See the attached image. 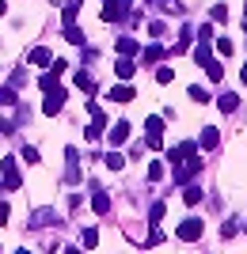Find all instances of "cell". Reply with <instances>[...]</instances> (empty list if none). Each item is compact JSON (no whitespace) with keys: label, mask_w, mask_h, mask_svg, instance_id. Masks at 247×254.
<instances>
[{"label":"cell","mask_w":247,"mask_h":254,"mask_svg":"<svg viewBox=\"0 0 247 254\" xmlns=\"http://www.w3.org/2000/svg\"><path fill=\"white\" fill-rule=\"evenodd\" d=\"M0 179H4V190H19L23 186V175L15 167V159H0Z\"/></svg>","instance_id":"6da1fadb"},{"label":"cell","mask_w":247,"mask_h":254,"mask_svg":"<svg viewBox=\"0 0 247 254\" xmlns=\"http://www.w3.org/2000/svg\"><path fill=\"white\" fill-rule=\"evenodd\" d=\"M65 99H69V91H65V87H57V91H46V99H42V114H46V118H57V114H61V106H65Z\"/></svg>","instance_id":"7a4b0ae2"},{"label":"cell","mask_w":247,"mask_h":254,"mask_svg":"<svg viewBox=\"0 0 247 254\" xmlns=\"http://www.w3.org/2000/svg\"><path fill=\"white\" fill-rule=\"evenodd\" d=\"M175 235H179V239H186V243L202 239V220H198V216H186V220L175 228Z\"/></svg>","instance_id":"3957f363"},{"label":"cell","mask_w":247,"mask_h":254,"mask_svg":"<svg viewBox=\"0 0 247 254\" xmlns=\"http://www.w3.org/2000/svg\"><path fill=\"white\" fill-rule=\"evenodd\" d=\"M107 140H110V148H122V144L129 140V122H114L110 133H107Z\"/></svg>","instance_id":"277c9868"},{"label":"cell","mask_w":247,"mask_h":254,"mask_svg":"<svg viewBox=\"0 0 247 254\" xmlns=\"http://www.w3.org/2000/svg\"><path fill=\"white\" fill-rule=\"evenodd\" d=\"M103 4H107V8H103V19H107V23L122 19V15L129 11V4H126V0H103Z\"/></svg>","instance_id":"5b68a950"},{"label":"cell","mask_w":247,"mask_h":254,"mask_svg":"<svg viewBox=\"0 0 247 254\" xmlns=\"http://www.w3.org/2000/svg\"><path fill=\"white\" fill-rule=\"evenodd\" d=\"M27 61H31V64H38V68H50V61H54V53L46 50V46H34V50L27 53Z\"/></svg>","instance_id":"8992f818"},{"label":"cell","mask_w":247,"mask_h":254,"mask_svg":"<svg viewBox=\"0 0 247 254\" xmlns=\"http://www.w3.org/2000/svg\"><path fill=\"white\" fill-rule=\"evenodd\" d=\"M54 220H57L54 209H38V212H31V216H27V224H31V228H46V224H54Z\"/></svg>","instance_id":"52a82bcc"},{"label":"cell","mask_w":247,"mask_h":254,"mask_svg":"<svg viewBox=\"0 0 247 254\" xmlns=\"http://www.w3.org/2000/svg\"><path fill=\"white\" fill-rule=\"evenodd\" d=\"M133 99V87H129V80H122L114 91H110V103H129Z\"/></svg>","instance_id":"ba28073f"},{"label":"cell","mask_w":247,"mask_h":254,"mask_svg":"<svg viewBox=\"0 0 247 254\" xmlns=\"http://www.w3.org/2000/svg\"><path fill=\"white\" fill-rule=\"evenodd\" d=\"M38 87H42V91H57V87H65V84H61V76H57L54 68H50V72H46L42 80H38Z\"/></svg>","instance_id":"9c48e42d"},{"label":"cell","mask_w":247,"mask_h":254,"mask_svg":"<svg viewBox=\"0 0 247 254\" xmlns=\"http://www.w3.org/2000/svg\"><path fill=\"white\" fill-rule=\"evenodd\" d=\"M65 42H73V46H84V31H80V27H73V23H65Z\"/></svg>","instance_id":"30bf717a"},{"label":"cell","mask_w":247,"mask_h":254,"mask_svg":"<svg viewBox=\"0 0 247 254\" xmlns=\"http://www.w3.org/2000/svg\"><path fill=\"white\" fill-rule=\"evenodd\" d=\"M76 87H80V91H87V99L95 95V80H91L87 72H76Z\"/></svg>","instance_id":"8fae6325"},{"label":"cell","mask_w":247,"mask_h":254,"mask_svg":"<svg viewBox=\"0 0 247 254\" xmlns=\"http://www.w3.org/2000/svg\"><path fill=\"white\" fill-rule=\"evenodd\" d=\"M202 68H205V76H209L213 84H217V80H221V76H225V68H221V61H213V57H209V61H205Z\"/></svg>","instance_id":"7c38bea8"},{"label":"cell","mask_w":247,"mask_h":254,"mask_svg":"<svg viewBox=\"0 0 247 254\" xmlns=\"http://www.w3.org/2000/svg\"><path fill=\"white\" fill-rule=\"evenodd\" d=\"M91 209H95L99 216H103V212H110V197H107V193H91Z\"/></svg>","instance_id":"4fadbf2b"},{"label":"cell","mask_w":247,"mask_h":254,"mask_svg":"<svg viewBox=\"0 0 247 254\" xmlns=\"http://www.w3.org/2000/svg\"><path fill=\"white\" fill-rule=\"evenodd\" d=\"M133 72H137V68H133V61H118V68H114V76H118V80H133Z\"/></svg>","instance_id":"5bb4252c"},{"label":"cell","mask_w":247,"mask_h":254,"mask_svg":"<svg viewBox=\"0 0 247 254\" xmlns=\"http://www.w3.org/2000/svg\"><path fill=\"white\" fill-rule=\"evenodd\" d=\"M114 46H118V57H122V53H126V57H133V53H137V42H133V38H118Z\"/></svg>","instance_id":"9a60e30c"},{"label":"cell","mask_w":247,"mask_h":254,"mask_svg":"<svg viewBox=\"0 0 247 254\" xmlns=\"http://www.w3.org/2000/svg\"><path fill=\"white\" fill-rule=\"evenodd\" d=\"M217 140H221V137H217V129H213V126L202 129V148H217Z\"/></svg>","instance_id":"2e32d148"},{"label":"cell","mask_w":247,"mask_h":254,"mask_svg":"<svg viewBox=\"0 0 247 254\" xmlns=\"http://www.w3.org/2000/svg\"><path fill=\"white\" fill-rule=\"evenodd\" d=\"M156 61H164V46H149L145 50V64H156Z\"/></svg>","instance_id":"e0dca14e"},{"label":"cell","mask_w":247,"mask_h":254,"mask_svg":"<svg viewBox=\"0 0 247 254\" xmlns=\"http://www.w3.org/2000/svg\"><path fill=\"white\" fill-rule=\"evenodd\" d=\"M209 57H213V50H209V42H202V46H198V50H194V61H198V64H205V61H209Z\"/></svg>","instance_id":"ac0fdd59"},{"label":"cell","mask_w":247,"mask_h":254,"mask_svg":"<svg viewBox=\"0 0 247 254\" xmlns=\"http://www.w3.org/2000/svg\"><path fill=\"white\" fill-rule=\"evenodd\" d=\"M0 106H15V87H0Z\"/></svg>","instance_id":"d6986e66"},{"label":"cell","mask_w":247,"mask_h":254,"mask_svg":"<svg viewBox=\"0 0 247 254\" xmlns=\"http://www.w3.org/2000/svg\"><path fill=\"white\" fill-rule=\"evenodd\" d=\"M145 133H164V118L149 114V122H145Z\"/></svg>","instance_id":"ffe728a7"},{"label":"cell","mask_w":247,"mask_h":254,"mask_svg":"<svg viewBox=\"0 0 247 254\" xmlns=\"http://www.w3.org/2000/svg\"><path fill=\"white\" fill-rule=\"evenodd\" d=\"M183 201L186 205H198V201H202V190H198V186H186V190H183Z\"/></svg>","instance_id":"44dd1931"},{"label":"cell","mask_w":247,"mask_h":254,"mask_svg":"<svg viewBox=\"0 0 247 254\" xmlns=\"http://www.w3.org/2000/svg\"><path fill=\"white\" fill-rule=\"evenodd\" d=\"M217 106H221L225 114H232V110L240 106V99H236V95H221V103H217Z\"/></svg>","instance_id":"7402d4cb"},{"label":"cell","mask_w":247,"mask_h":254,"mask_svg":"<svg viewBox=\"0 0 247 254\" xmlns=\"http://www.w3.org/2000/svg\"><path fill=\"white\" fill-rule=\"evenodd\" d=\"M145 144H149L152 152H160L164 148V137H160V133H145Z\"/></svg>","instance_id":"603a6c76"},{"label":"cell","mask_w":247,"mask_h":254,"mask_svg":"<svg viewBox=\"0 0 247 254\" xmlns=\"http://www.w3.org/2000/svg\"><path fill=\"white\" fill-rule=\"evenodd\" d=\"M156 80H160V84H171V80H175V72L167 68V64H160V68H156Z\"/></svg>","instance_id":"cb8c5ba5"},{"label":"cell","mask_w":247,"mask_h":254,"mask_svg":"<svg viewBox=\"0 0 247 254\" xmlns=\"http://www.w3.org/2000/svg\"><path fill=\"white\" fill-rule=\"evenodd\" d=\"M65 182H69V186H73V182H80V167H76V163H69V167H65Z\"/></svg>","instance_id":"d4e9b609"},{"label":"cell","mask_w":247,"mask_h":254,"mask_svg":"<svg viewBox=\"0 0 247 254\" xmlns=\"http://www.w3.org/2000/svg\"><path fill=\"white\" fill-rule=\"evenodd\" d=\"M107 167L110 171H122V167H126V159H122L118 152H110V156H107Z\"/></svg>","instance_id":"484cf974"},{"label":"cell","mask_w":247,"mask_h":254,"mask_svg":"<svg viewBox=\"0 0 247 254\" xmlns=\"http://www.w3.org/2000/svg\"><path fill=\"white\" fill-rule=\"evenodd\" d=\"M23 159H27V163H31V167H34V163H42V156H38V148H31V144H27V148H23Z\"/></svg>","instance_id":"4316f807"},{"label":"cell","mask_w":247,"mask_h":254,"mask_svg":"<svg viewBox=\"0 0 247 254\" xmlns=\"http://www.w3.org/2000/svg\"><path fill=\"white\" fill-rule=\"evenodd\" d=\"M190 99L194 103H209V91H205V87H190Z\"/></svg>","instance_id":"83f0119b"},{"label":"cell","mask_w":247,"mask_h":254,"mask_svg":"<svg viewBox=\"0 0 247 254\" xmlns=\"http://www.w3.org/2000/svg\"><path fill=\"white\" fill-rule=\"evenodd\" d=\"M217 50H221V53H225V57H228V53L236 50V42H232V38H217Z\"/></svg>","instance_id":"f1b7e54d"},{"label":"cell","mask_w":247,"mask_h":254,"mask_svg":"<svg viewBox=\"0 0 247 254\" xmlns=\"http://www.w3.org/2000/svg\"><path fill=\"white\" fill-rule=\"evenodd\" d=\"M164 179V167H160V163H152V167H149V182H160Z\"/></svg>","instance_id":"f546056e"},{"label":"cell","mask_w":247,"mask_h":254,"mask_svg":"<svg viewBox=\"0 0 247 254\" xmlns=\"http://www.w3.org/2000/svg\"><path fill=\"white\" fill-rule=\"evenodd\" d=\"M99 243V232H95V228H87V232H84V247H95Z\"/></svg>","instance_id":"4dcf8cb0"},{"label":"cell","mask_w":247,"mask_h":254,"mask_svg":"<svg viewBox=\"0 0 247 254\" xmlns=\"http://www.w3.org/2000/svg\"><path fill=\"white\" fill-rule=\"evenodd\" d=\"M213 19H217V23L228 19V8H225V4H217V8H213Z\"/></svg>","instance_id":"1f68e13d"},{"label":"cell","mask_w":247,"mask_h":254,"mask_svg":"<svg viewBox=\"0 0 247 254\" xmlns=\"http://www.w3.org/2000/svg\"><path fill=\"white\" fill-rule=\"evenodd\" d=\"M149 34H164V23L160 19H149Z\"/></svg>","instance_id":"d6a6232c"},{"label":"cell","mask_w":247,"mask_h":254,"mask_svg":"<svg viewBox=\"0 0 247 254\" xmlns=\"http://www.w3.org/2000/svg\"><path fill=\"white\" fill-rule=\"evenodd\" d=\"M8 216H11V209H8V201H0V224H8Z\"/></svg>","instance_id":"836d02e7"},{"label":"cell","mask_w":247,"mask_h":254,"mask_svg":"<svg viewBox=\"0 0 247 254\" xmlns=\"http://www.w3.org/2000/svg\"><path fill=\"white\" fill-rule=\"evenodd\" d=\"M4 11H8V0H0V15H4Z\"/></svg>","instance_id":"e575fe53"},{"label":"cell","mask_w":247,"mask_h":254,"mask_svg":"<svg viewBox=\"0 0 247 254\" xmlns=\"http://www.w3.org/2000/svg\"><path fill=\"white\" fill-rule=\"evenodd\" d=\"M240 76H244V84H247V64H244V72H240Z\"/></svg>","instance_id":"d590c367"}]
</instances>
